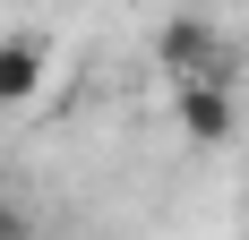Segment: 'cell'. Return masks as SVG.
Wrapping results in <instances>:
<instances>
[{
    "label": "cell",
    "instance_id": "cell-1",
    "mask_svg": "<svg viewBox=\"0 0 249 240\" xmlns=\"http://www.w3.org/2000/svg\"><path fill=\"white\" fill-rule=\"evenodd\" d=\"M155 60H163L180 86H232V69H241L232 34H224V26H206V17H172L163 34H155Z\"/></svg>",
    "mask_w": 249,
    "mask_h": 240
},
{
    "label": "cell",
    "instance_id": "cell-2",
    "mask_svg": "<svg viewBox=\"0 0 249 240\" xmlns=\"http://www.w3.org/2000/svg\"><path fill=\"white\" fill-rule=\"evenodd\" d=\"M43 77H52V43L43 34H0V103L9 112L43 95Z\"/></svg>",
    "mask_w": 249,
    "mask_h": 240
},
{
    "label": "cell",
    "instance_id": "cell-3",
    "mask_svg": "<svg viewBox=\"0 0 249 240\" xmlns=\"http://www.w3.org/2000/svg\"><path fill=\"white\" fill-rule=\"evenodd\" d=\"M180 129L198 146H224L232 137V86H180Z\"/></svg>",
    "mask_w": 249,
    "mask_h": 240
},
{
    "label": "cell",
    "instance_id": "cell-4",
    "mask_svg": "<svg viewBox=\"0 0 249 240\" xmlns=\"http://www.w3.org/2000/svg\"><path fill=\"white\" fill-rule=\"evenodd\" d=\"M0 240H43L35 206H26V197H9V189H0Z\"/></svg>",
    "mask_w": 249,
    "mask_h": 240
}]
</instances>
